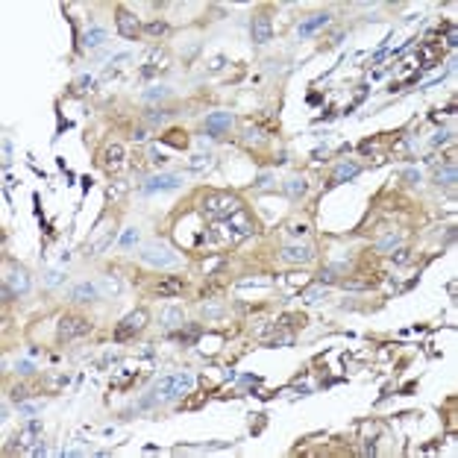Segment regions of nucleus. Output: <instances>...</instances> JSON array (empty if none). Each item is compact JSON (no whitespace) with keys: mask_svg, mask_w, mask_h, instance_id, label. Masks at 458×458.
<instances>
[{"mask_svg":"<svg viewBox=\"0 0 458 458\" xmlns=\"http://www.w3.org/2000/svg\"><path fill=\"white\" fill-rule=\"evenodd\" d=\"M191 388H194V376L191 373H170V376L156 379L153 397H156V400H179V397H185Z\"/></svg>","mask_w":458,"mask_h":458,"instance_id":"f257e3e1","label":"nucleus"},{"mask_svg":"<svg viewBox=\"0 0 458 458\" xmlns=\"http://www.w3.org/2000/svg\"><path fill=\"white\" fill-rule=\"evenodd\" d=\"M203 209L209 218H215V221H232L235 215H241L244 209H241V203H238V197H229V194H209L203 200Z\"/></svg>","mask_w":458,"mask_h":458,"instance_id":"f03ea898","label":"nucleus"},{"mask_svg":"<svg viewBox=\"0 0 458 458\" xmlns=\"http://www.w3.org/2000/svg\"><path fill=\"white\" fill-rule=\"evenodd\" d=\"M141 258H144L147 265H153V268H176V265L182 261L179 253H173L165 244H147V247L141 250Z\"/></svg>","mask_w":458,"mask_h":458,"instance_id":"7ed1b4c3","label":"nucleus"},{"mask_svg":"<svg viewBox=\"0 0 458 458\" xmlns=\"http://www.w3.org/2000/svg\"><path fill=\"white\" fill-rule=\"evenodd\" d=\"M147 326V311L144 308H136V311H129L123 320H120V326L115 329V338L123 341V338H129V335H136V332H141Z\"/></svg>","mask_w":458,"mask_h":458,"instance_id":"20e7f679","label":"nucleus"},{"mask_svg":"<svg viewBox=\"0 0 458 458\" xmlns=\"http://www.w3.org/2000/svg\"><path fill=\"white\" fill-rule=\"evenodd\" d=\"M91 332V323L85 317H62L59 320V338L62 341H74V338H83Z\"/></svg>","mask_w":458,"mask_h":458,"instance_id":"39448f33","label":"nucleus"},{"mask_svg":"<svg viewBox=\"0 0 458 458\" xmlns=\"http://www.w3.org/2000/svg\"><path fill=\"white\" fill-rule=\"evenodd\" d=\"M15 441H18V449H21V452H30L35 443L41 441V423H38V420H30V423L18 432Z\"/></svg>","mask_w":458,"mask_h":458,"instance_id":"423d86ee","label":"nucleus"},{"mask_svg":"<svg viewBox=\"0 0 458 458\" xmlns=\"http://www.w3.org/2000/svg\"><path fill=\"white\" fill-rule=\"evenodd\" d=\"M182 185V176L176 173H159V176H150L144 182V194H153V191H173V188Z\"/></svg>","mask_w":458,"mask_h":458,"instance_id":"0eeeda50","label":"nucleus"},{"mask_svg":"<svg viewBox=\"0 0 458 458\" xmlns=\"http://www.w3.org/2000/svg\"><path fill=\"white\" fill-rule=\"evenodd\" d=\"M3 282H6V288L15 291V294H27V291H30V276H27V271H21V268H6Z\"/></svg>","mask_w":458,"mask_h":458,"instance_id":"6e6552de","label":"nucleus"},{"mask_svg":"<svg viewBox=\"0 0 458 458\" xmlns=\"http://www.w3.org/2000/svg\"><path fill=\"white\" fill-rule=\"evenodd\" d=\"M229 126H232V115H229V112H212V115L206 118V133L212 138H218L223 129H229Z\"/></svg>","mask_w":458,"mask_h":458,"instance_id":"1a4fd4ad","label":"nucleus"},{"mask_svg":"<svg viewBox=\"0 0 458 458\" xmlns=\"http://www.w3.org/2000/svg\"><path fill=\"white\" fill-rule=\"evenodd\" d=\"M115 24H118V33L123 35V38H136L138 30H141V24H138V18L133 15V12H126V9H120L118 18H115Z\"/></svg>","mask_w":458,"mask_h":458,"instance_id":"9d476101","label":"nucleus"},{"mask_svg":"<svg viewBox=\"0 0 458 458\" xmlns=\"http://www.w3.org/2000/svg\"><path fill=\"white\" fill-rule=\"evenodd\" d=\"M115 241V229H109V226H97V232H94V238L88 241V255L94 253H103L109 244Z\"/></svg>","mask_w":458,"mask_h":458,"instance_id":"9b49d317","label":"nucleus"},{"mask_svg":"<svg viewBox=\"0 0 458 458\" xmlns=\"http://www.w3.org/2000/svg\"><path fill=\"white\" fill-rule=\"evenodd\" d=\"M311 247H308V244H288V247H285V250H282V258H285V261H294V265H297V261H300V265H305V261H311Z\"/></svg>","mask_w":458,"mask_h":458,"instance_id":"f8f14e48","label":"nucleus"},{"mask_svg":"<svg viewBox=\"0 0 458 458\" xmlns=\"http://www.w3.org/2000/svg\"><path fill=\"white\" fill-rule=\"evenodd\" d=\"M271 35H273L271 18H268V15H255L253 18V41L265 44V41H271Z\"/></svg>","mask_w":458,"mask_h":458,"instance_id":"ddd939ff","label":"nucleus"},{"mask_svg":"<svg viewBox=\"0 0 458 458\" xmlns=\"http://www.w3.org/2000/svg\"><path fill=\"white\" fill-rule=\"evenodd\" d=\"M97 297H100V288L94 282H80L77 288H71V300H77V303H88V300H97Z\"/></svg>","mask_w":458,"mask_h":458,"instance_id":"4468645a","label":"nucleus"},{"mask_svg":"<svg viewBox=\"0 0 458 458\" xmlns=\"http://www.w3.org/2000/svg\"><path fill=\"white\" fill-rule=\"evenodd\" d=\"M326 24H329V12H317V15H311L308 21L300 24V35H311L317 27H326Z\"/></svg>","mask_w":458,"mask_h":458,"instance_id":"2eb2a0df","label":"nucleus"},{"mask_svg":"<svg viewBox=\"0 0 458 458\" xmlns=\"http://www.w3.org/2000/svg\"><path fill=\"white\" fill-rule=\"evenodd\" d=\"M185 323V314H182V308H176V305H170V308H165L162 311V326L165 329H173V326H182Z\"/></svg>","mask_w":458,"mask_h":458,"instance_id":"dca6fc26","label":"nucleus"},{"mask_svg":"<svg viewBox=\"0 0 458 458\" xmlns=\"http://www.w3.org/2000/svg\"><path fill=\"white\" fill-rule=\"evenodd\" d=\"M156 291H159V297H176V294L182 291V279L170 276V279H165V282H159V285H156Z\"/></svg>","mask_w":458,"mask_h":458,"instance_id":"f3484780","label":"nucleus"},{"mask_svg":"<svg viewBox=\"0 0 458 458\" xmlns=\"http://www.w3.org/2000/svg\"><path fill=\"white\" fill-rule=\"evenodd\" d=\"M305 188H308V185H305L303 176H291L288 182H285V194H288L291 200H297V197H303V194H305Z\"/></svg>","mask_w":458,"mask_h":458,"instance_id":"a211bd4d","label":"nucleus"},{"mask_svg":"<svg viewBox=\"0 0 458 458\" xmlns=\"http://www.w3.org/2000/svg\"><path fill=\"white\" fill-rule=\"evenodd\" d=\"M103 41H106V30H100V27H94V30H88V33L83 35L85 47H100Z\"/></svg>","mask_w":458,"mask_h":458,"instance_id":"6ab92c4d","label":"nucleus"},{"mask_svg":"<svg viewBox=\"0 0 458 458\" xmlns=\"http://www.w3.org/2000/svg\"><path fill=\"white\" fill-rule=\"evenodd\" d=\"M358 173V165H338V170H335V182H344V179H353Z\"/></svg>","mask_w":458,"mask_h":458,"instance_id":"aec40b11","label":"nucleus"},{"mask_svg":"<svg viewBox=\"0 0 458 458\" xmlns=\"http://www.w3.org/2000/svg\"><path fill=\"white\" fill-rule=\"evenodd\" d=\"M120 159H123V147H120V144H112V147L106 150V165L115 168V165H120Z\"/></svg>","mask_w":458,"mask_h":458,"instance_id":"412c9836","label":"nucleus"},{"mask_svg":"<svg viewBox=\"0 0 458 458\" xmlns=\"http://www.w3.org/2000/svg\"><path fill=\"white\" fill-rule=\"evenodd\" d=\"M165 97H170V88H165V85H156V88H150L147 94H144V100L153 103V100H165Z\"/></svg>","mask_w":458,"mask_h":458,"instance_id":"4be33fe9","label":"nucleus"},{"mask_svg":"<svg viewBox=\"0 0 458 458\" xmlns=\"http://www.w3.org/2000/svg\"><path fill=\"white\" fill-rule=\"evenodd\" d=\"M397 244H400V235H397V232H390V235H385L379 244H376V250H379V253H388V250H394Z\"/></svg>","mask_w":458,"mask_h":458,"instance_id":"5701e85b","label":"nucleus"},{"mask_svg":"<svg viewBox=\"0 0 458 458\" xmlns=\"http://www.w3.org/2000/svg\"><path fill=\"white\" fill-rule=\"evenodd\" d=\"M438 182H443V185H452V182H455V165H452V162L443 170H438Z\"/></svg>","mask_w":458,"mask_h":458,"instance_id":"b1692460","label":"nucleus"},{"mask_svg":"<svg viewBox=\"0 0 458 458\" xmlns=\"http://www.w3.org/2000/svg\"><path fill=\"white\" fill-rule=\"evenodd\" d=\"M209 165H212V156H209V153H197V156H194V159H191V170H200V168H209Z\"/></svg>","mask_w":458,"mask_h":458,"instance_id":"393cba45","label":"nucleus"},{"mask_svg":"<svg viewBox=\"0 0 458 458\" xmlns=\"http://www.w3.org/2000/svg\"><path fill=\"white\" fill-rule=\"evenodd\" d=\"M133 244H138V232L136 229H126V232L120 235V247H133Z\"/></svg>","mask_w":458,"mask_h":458,"instance_id":"a878e982","label":"nucleus"},{"mask_svg":"<svg viewBox=\"0 0 458 458\" xmlns=\"http://www.w3.org/2000/svg\"><path fill=\"white\" fill-rule=\"evenodd\" d=\"M165 141H168V144H173V147H185V136H182V133H176V129H173V133H168V136H165Z\"/></svg>","mask_w":458,"mask_h":458,"instance_id":"bb28decb","label":"nucleus"},{"mask_svg":"<svg viewBox=\"0 0 458 458\" xmlns=\"http://www.w3.org/2000/svg\"><path fill=\"white\" fill-rule=\"evenodd\" d=\"M97 288H100V294H115V291H118V282H115V279H109V276H106V279H103L100 285H97Z\"/></svg>","mask_w":458,"mask_h":458,"instance_id":"cd10ccee","label":"nucleus"},{"mask_svg":"<svg viewBox=\"0 0 458 458\" xmlns=\"http://www.w3.org/2000/svg\"><path fill=\"white\" fill-rule=\"evenodd\" d=\"M165 30H168V24H165V21H153V24H147V33H150V35H162Z\"/></svg>","mask_w":458,"mask_h":458,"instance_id":"c85d7f7f","label":"nucleus"},{"mask_svg":"<svg viewBox=\"0 0 458 458\" xmlns=\"http://www.w3.org/2000/svg\"><path fill=\"white\" fill-rule=\"evenodd\" d=\"M62 279H65V273H62V271H50V273H47V279H44V285H50V288H53V285H59Z\"/></svg>","mask_w":458,"mask_h":458,"instance_id":"c756f323","label":"nucleus"},{"mask_svg":"<svg viewBox=\"0 0 458 458\" xmlns=\"http://www.w3.org/2000/svg\"><path fill=\"white\" fill-rule=\"evenodd\" d=\"M3 165H6V168L12 165V144H9V138L3 141Z\"/></svg>","mask_w":458,"mask_h":458,"instance_id":"7c9ffc66","label":"nucleus"},{"mask_svg":"<svg viewBox=\"0 0 458 458\" xmlns=\"http://www.w3.org/2000/svg\"><path fill=\"white\" fill-rule=\"evenodd\" d=\"M317 282H320V285H332V282H335V273H332V271H323L320 276H317Z\"/></svg>","mask_w":458,"mask_h":458,"instance_id":"2f4dec72","label":"nucleus"},{"mask_svg":"<svg viewBox=\"0 0 458 458\" xmlns=\"http://www.w3.org/2000/svg\"><path fill=\"white\" fill-rule=\"evenodd\" d=\"M406 179H408V182H411V185H417V182H420V170L408 168V170H406Z\"/></svg>","mask_w":458,"mask_h":458,"instance_id":"473e14b6","label":"nucleus"},{"mask_svg":"<svg viewBox=\"0 0 458 458\" xmlns=\"http://www.w3.org/2000/svg\"><path fill=\"white\" fill-rule=\"evenodd\" d=\"M288 232H291V235H305V232H308V226H303V223H294Z\"/></svg>","mask_w":458,"mask_h":458,"instance_id":"72a5a7b5","label":"nucleus"},{"mask_svg":"<svg viewBox=\"0 0 458 458\" xmlns=\"http://www.w3.org/2000/svg\"><path fill=\"white\" fill-rule=\"evenodd\" d=\"M18 373H33V364H30V361H18Z\"/></svg>","mask_w":458,"mask_h":458,"instance_id":"f704fd0d","label":"nucleus"},{"mask_svg":"<svg viewBox=\"0 0 458 458\" xmlns=\"http://www.w3.org/2000/svg\"><path fill=\"white\" fill-rule=\"evenodd\" d=\"M394 258H397V265H406V261H408V253H406V250H397V255H394Z\"/></svg>","mask_w":458,"mask_h":458,"instance_id":"c9c22d12","label":"nucleus"},{"mask_svg":"<svg viewBox=\"0 0 458 458\" xmlns=\"http://www.w3.org/2000/svg\"><path fill=\"white\" fill-rule=\"evenodd\" d=\"M150 120L153 123H162V120H165V112H150Z\"/></svg>","mask_w":458,"mask_h":458,"instance_id":"e433bc0d","label":"nucleus"},{"mask_svg":"<svg viewBox=\"0 0 458 458\" xmlns=\"http://www.w3.org/2000/svg\"><path fill=\"white\" fill-rule=\"evenodd\" d=\"M153 162H156V165H165V162H168V159H165V156H162V153H159V150H153Z\"/></svg>","mask_w":458,"mask_h":458,"instance_id":"4c0bfd02","label":"nucleus"},{"mask_svg":"<svg viewBox=\"0 0 458 458\" xmlns=\"http://www.w3.org/2000/svg\"><path fill=\"white\" fill-rule=\"evenodd\" d=\"M268 182H271V176H268V173H261V176H258V179H255V185H258V188H265V185H268Z\"/></svg>","mask_w":458,"mask_h":458,"instance_id":"58836bf2","label":"nucleus"},{"mask_svg":"<svg viewBox=\"0 0 458 458\" xmlns=\"http://www.w3.org/2000/svg\"><path fill=\"white\" fill-rule=\"evenodd\" d=\"M38 411V406H21V414H35Z\"/></svg>","mask_w":458,"mask_h":458,"instance_id":"ea45409f","label":"nucleus"},{"mask_svg":"<svg viewBox=\"0 0 458 458\" xmlns=\"http://www.w3.org/2000/svg\"><path fill=\"white\" fill-rule=\"evenodd\" d=\"M12 397H15V400H24V397H27V390H24V388H15V390H12Z\"/></svg>","mask_w":458,"mask_h":458,"instance_id":"a19ab883","label":"nucleus"},{"mask_svg":"<svg viewBox=\"0 0 458 458\" xmlns=\"http://www.w3.org/2000/svg\"><path fill=\"white\" fill-rule=\"evenodd\" d=\"M77 85H80V88H85V85H91V77H80V80H77Z\"/></svg>","mask_w":458,"mask_h":458,"instance_id":"79ce46f5","label":"nucleus"}]
</instances>
